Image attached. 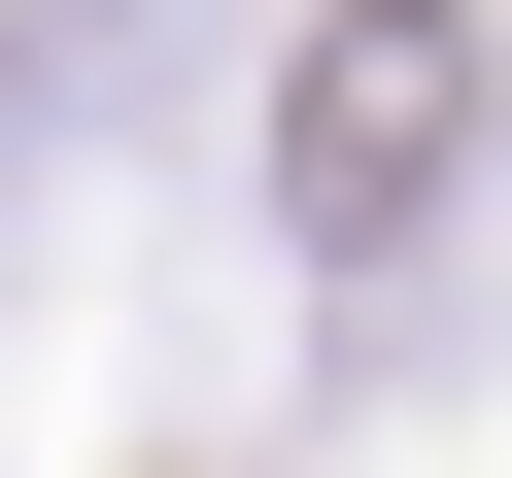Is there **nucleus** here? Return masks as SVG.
I'll return each instance as SVG.
<instances>
[{"instance_id": "nucleus-1", "label": "nucleus", "mask_w": 512, "mask_h": 478, "mask_svg": "<svg viewBox=\"0 0 512 478\" xmlns=\"http://www.w3.org/2000/svg\"><path fill=\"white\" fill-rule=\"evenodd\" d=\"M444 137H478V35H444V0L308 35V205H342V239H410V205H444Z\"/></svg>"}]
</instances>
